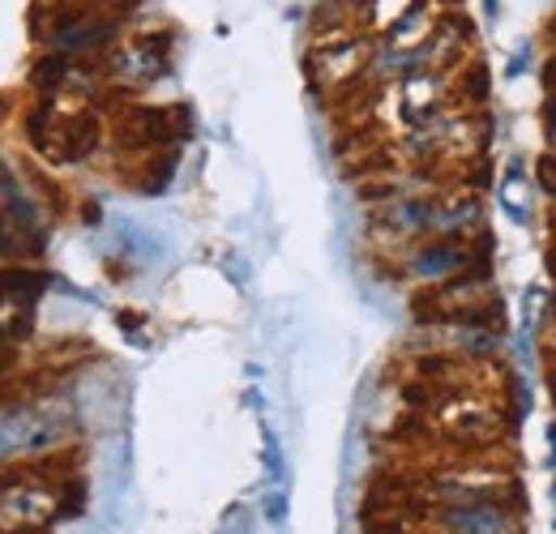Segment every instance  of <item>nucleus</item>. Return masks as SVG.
Listing matches in <instances>:
<instances>
[{
	"instance_id": "20e7f679",
	"label": "nucleus",
	"mask_w": 556,
	"mask_h": 534,
	"mask_svg": "<svg viewBox=\"0 0 556 534\" xmlns=\"http://www.w3.org/2000/svg\"><path fill=\"white\" fill-rule=\"evenodd\" d=\"M548 137H553V145H556V94H553V103H548Z\"/></svg>"
},
{
	"instance_id": "39448f33",
	"label": "nucleus",
	"mask_w": 556,
	"mask_h": 534,
	"mask_svg": "<svg viewBox=\"0 0 556 534\" xmlns=\"http://www.w3.org/2000/svg\"><path fill=\"white\" fill-rule=\"evenodd\" d=\"M488 4V13H496V9H501V0H484Z\"/></svg>"
},
{
	"instance_id": "f03ea898",
	"label": "nucleus",
	"mask_w": 556,
	"mask_h": 534,
	"mask_svg": "<svg viewBox=\"0 0 556 534\" xmlns=\"http://www.w3.org/2000/svg\"><path fill=\"white\" fill-rule=\"evenodd\" d=\"M432 534H527L522 500H484V505H424Z\"/></svg>"
},
{
	"instance_id": "7ed1b4c3",
	"label": "nucleus",
	"mask_w": 556,
	"mask_h": 534,
	"mask_svg": "<svg viewBox=\"0 0 556 534\" xmlns=\"http://www.w3.org/2000/svg\"><path fill=\"white\" fill-rule=\"evenodd\" d=\"M484 249H488L484 236H480V244L454 240V236H432V240H424L416 253H412L407 274H412L416 282L441 287V282H450V278H458V274H467V269H476L480 262H488Z\"/></svg>"
},
{
	"instance_id": "f257e3e1",
	"label": "nucleus",
	"mask_w": 556,
	"mask_h": 534,
	"mask_svg": "<svg viewBox=\"0 0 556 534\" xmlns=\"http://www.w3.org/2000/svg\"><path fill=\"white\" fill-rule=\"evenodd\" d=\"M441 436L454 445V454H496L505 441V410L480 390L445 394L432 410Z\"/></svg>"
}]
</instances>
